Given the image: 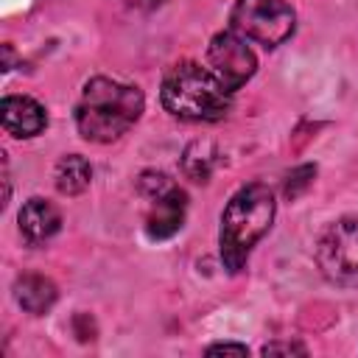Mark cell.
<instances>
[{"label": "cell", "instance_id": "6da1fadb", "mask_svg": "<svg viewBox=\"0 0 358 358\" xmlns=\"http://www.w3.org/2000/svg\"><path fill=\"white\" fill-rule=\"evenodd\" d=\"M143 92L131 84L98 76L90 78L76 103V129L84 140L112 143L126 134L143 115Z\"/></svg>", "mask_w": 358, "mask_h": 358}, {"label": "cell", "instance_id": "7a4b0ae2", "mask_svg": "<svg viewBox=\"0 0 358 358\" xmlns=\"http://www.w3.org/2000/svg\"><path fill=\"white\" fill-rule=\"evenodd\" d=\"M274 221V196L263 182H252L241 187L221 213V229H218V249L221 263L229 274H238L255 243L268 232Z\"/></svg>", "mask_w": 358, "mask_h": 358}, {"label": "cell", "instance_id": "3957f363", "mask_svg": "<svg viewBox=\"0 0 358 358\" xmlns=\"http://www.w3.org/2000/svg\"><path fill=\"white\" fill-rule=\"evenodd\" d=\"M229 90L224 87V81L196 64V62H179L173 64L165 78H162V90H159V101L162 106L182 120H218L229 112Z\"/></svg>", "mask_w": 358, "mask_h": 358}, {"label": "cell", "instance_id": "277c9868", "mask_svg": "<svg viewBox=\"0 0 358 358\" xmlns=\"http://www.w3.org/2000/svg\"><path fill=\"white\" fill-rule=\"evenodd\" d=\"M229 25L243 39L260 42L263 48H277L294 34L296 14L285 0H235Z\"/></svg>", "mask_w": 358, "mask_h": 358}, {"label": "cell", "instance_id": "5b68a950", "mask_svg": "<svg viewBox=\"0 0 358 358\" xmlns=\"http://www.w3.org/2000/svg\"><path fill=\"white\" fill-rule=\"evenodd\" d=\"M316 263L333 285L358 288V218H338L322 232Z\"/></svg>", "mask_w": 358, "mask_h": 358}, {"label": "cell", "instance_id": "8992f818", "mask_svg": "<svg viewBox=\"0 0 358 358\" xmlns=\"http://www.w3.org/2000/svg\"><path fill=\"white\" fill-rule=\"evenodd\" d=\"M207 59H210V70L224 81V87L229 92L241 90L257 67V59L252 53V48L246 45V39L238 31H221L210 39L207 48Z\"/></svg>", "mask_w": 358, "mask_h": 358}, {"label": "cell", "instance_id": "52a82bcc", "mask_svg": "<svg viewBox=\"0 0 358 358\" xmlns=\"http://www.w3.org/2000/svg\"><path fill=\"white\" fill-rule=\"evenodd\" d=\"M0 120L3 129L11 137H36L48 126L45 106L28 95H6L0 103Z\"/></svg>", "mask_w": 358, "mask_h": 358}, {"label": "cell", "instance_id": "ba28073f", "mask_svg": "<svg viewBox=\"0 0 358 358\" xmlns=\"http://www.w3.org/2000/svg\"><path fill=\"white\" fill-rule=\"evenodd\" d=\"M185 213H187V196L173 185L168 193L151 199V210L145 218V235L151 241H165L176 235L182 229Z\"/></svg>", "mask_w": 358, "mask_h": 358}, {"label": "cell", "instance_id": "9c48e42d", "mask_svg": "<svg viewBox=\"0 0 358 358\" xmlns=\"http://www.w3.org/2000/svg\"><path fill=\"white\" fill-rule=\"evenodd\" d=\"M17 221H20L22 238H25L28 243H45V241H50V238L59 232V227H62L59 210H56L50 201L39 199V196H34V199H28V201L22 204Z\"/></svg>", "mask_w": 358, "mask_h": 358}, {"label": "cell", "instance_id": "30bf717a", "mask_svg": "<svg viewBox=\"0 0 358 358\" xmlns=\"http://www.w3.org/2000/svg\"><path fill=\"white\" fill-rule=\"evenodd\" d=\"M14 296H17V302H20L22 310H28V313H34V316H42V313H48V310L53 308L59 291H56V285H53L48 277H42V274H22V277L14 282Z\"/></svg>", "mask_w": 358, "mask_h": 358}, {"label": "cell", "instance_id": "8fae6325", "mask_svg": "<svg viewBox=\"0 0 358 358\" xmlns=\"http://www.w3.org/2000/svg\"><path fill=\"white\" fill-rule=\"evenodd\" d=\"M53 179H56L59 193H64V196H78L81 190H87V185H90V179H92V168H90V162H87L81 154H67V157L59 159Z\"/></svg>", "mask_w": 358, "mask_h": 358}, {"label": "cell", "instance_id": "7c38bea8", "mask_svg": "<svg viewBox=\"0 0 358 358\" xmlns=\"http://www.w3.org/2000/svg\"><path fill=\"white\" fill-rule=\"evenodd\" d=\"M215 157H218V151H215L213 143H207V140L190 143L185 148V154H182V171H185V176L193 179V182H207L210 173H213V168H215Z\"/></svg>", "mask_w": 358, "mask_h": 358}, {"label": "cell", "instance_id": "4fadbf2b", "mask_svg": "<svg viewBox=\"0 0 358 358\" xmlns=\"http://www.w3.org/2000/svg\"><path fill=\"white\" fill-rule=\"evenodd\" d=\"M313 176H316V165H299V168H294V171L288 173V179H285L282 193H285L288 199H296L302 190H308V187H310Z\"/></svg>", "mask_w": 358, "mask_h": 358}, {"label": "cell", "instance_id": "5bb4252c", "mask_svg": "<svg viewBox=\"0 0 358 358\" xmlns=\"http://www.w3.org/2000/svg\"><path fill=\"white\" fill-rule=\"evenodd\" d=\"M137 185H140V193L148 196V199H157V196H162V193H168L173 187V182L165 173H157V171H145Z\"/></svg>", "mask_w": 358, "mask_h": 358}, {"label": "cell", "instance_id": "9a60e30c", "mask_svg": "<svg viewBox=\"0 0 358 358\" xmlns=\"http://www.w3.org/2000/svg\"><path fill=\"white\" fill-rule=\"evenodd\" d=\"M207 355H249V347H246V344L224 341V344H213V347H207Z\"/></svg>", "mask_w": 358, "mask_h": 358}, {"label": "cell", "instance_id": "2e32d148", "mask_svg": "<svg viewBox=\"0 0 358 358\" xmlns=\"http://www.w3.org/2000/svg\"><path fill=\"white\" fill-rule=\"evenodd\" d=\"M277 352H285V355L299 352V355H305V347L302 344H266L263 347V355H277Z\"/></svg>", "mask_w": 358, "mask_h": 358}, {"label": "cell", "instance_id": "e0dca14e", "mask_svg": "<svg viewBox=\"0 0 358 358\" xmlns=\"http://www.w3.org/2000/svg\"><path fill=\"white\" fill-rule=\"evenodd\" d=\"M131 6H137V8H157L162 0H129Z\"/></svg>", "mask_w": 358, "mask_h": 358}]
</instances>
